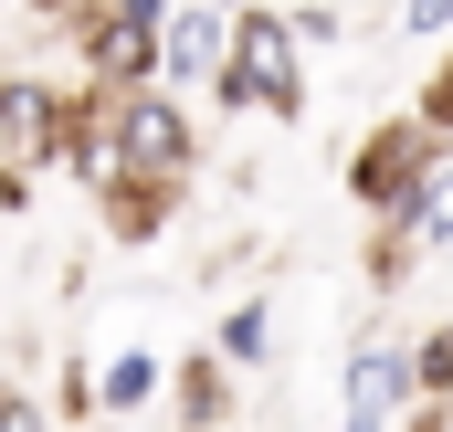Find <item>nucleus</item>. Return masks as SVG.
<instances>
[{"mask_svg": "<svg viewBox=\"0 0 453 432\" xmlns=\"http://www.w3.org/2000/svg\"><path fill=\"white\" fill-rule=\"evenodd\" d=\"M169 390H180V422L190 432H211L232 412V380H222V348H211V359H180V369H169Z\"/></svg>", "mask_w": 453, "mask_h": 432, "instance_id": "obj_9", "label": "nucleus"}, {"mask_svg": "<svg viewBox=\"0 0 453 432\" xmlns=\"http://www.w3.org/2000/svg\"><path fill=\"white\" fill-rule=\"evenodd\" d=\"M264 348H274V306L242 296V306L222 317V359H232V369H264Z\"/></svg>", "mask_w": 453, "mask_h": 432, "instance_id": "obj_10", "label": "nucleus"}, {"mask_svg": "<svg viewBox=\"0 0 453 432\" xmlns=\"http://www.w3.org/2000/svg\"><path fill=\"white\" fill-rule=\"evenodd\" d=\"M433 169H443V148L422 137V116H390V127L358 137V158H348V201L380 221V232H411L422 190H433Z\"/></svg>", "mask_w": 453, "mask_h": 432, "instance_id": "obj_2", "label": "nucleus"}, {"mask_svg": "<svg viewBox=\"0 0 453 432\" xmlns=\"http://www.w3.org/2000/svg\"><path fill=\"white\" fill-rule=\"evenodd\" d=\"M21 11H32V21H85L96 0H21Z\"/></svg>", "mask_w": 453, "mask_h": 432, "instance_id": "obj_18", "label": "nucleus"}, {"mask_svg": "<svg viewBox=\"0 0 453 432\" xmlns=\"http://www.w3.org/2000/svg\"><path fill=\"white\" fill-rule=\"evenodd\" d=\"M158 390H169V359H148V348H116L106 369H96V412H106V422H127V412H148Z\"/></svg>", "mask_w": 453, "mask_h": 432, "instance_id": "obj_8", "label": "nucleus"}, {"mask_svg": "<svg viewBox=\"0 0 453 432\" xmlns=\"http://www.w3.org/2000/svg\"><path fill=\"white\" fill-rule=\"evenodd\" d=\"M296 42H306V53H327V42H348V11H327V0H306V11H296Z\"/></svg>", "mask_w": 453, "mask_h": 432, "instance_id": "obj_14", "label": "nucleus"}, {"mask_svg": "<svg viewBox=\"0 0 453 432\" xmlns=\"http://www.w3.org/2000/svg\"><path fill=\"white\" fill-rule=\"evenodd\" d=\"M222 106L242 116H296L306 106V42H296V11H232V64H222V85H211Z\"/></svg>", "mask_w": 453, "mask_h": 432, "instance_id": "obj_1", "label": "nucleus"}, {"mask_svg": "<svg viewBox=\"0 0 453 432\" xmlns=\"http://www.w3.org/2000/svg\"><path fill=\"white\" fill-rule=\"evenodd\" d=\"M222 64H232V11L222 0H180V11H169V74H158V85H169V96H180V85H222Z\"/></svg>", "mask_w": 453, "mask_h": 432, "instance_id": "obj_6", "label": "nucleus"}, {"mask_svg": "<svg viewBox=\"0 0 453 432\" xmlns=\"http://www.w3.org/2000/svg\"><path fill=\"white\" fill-rule=\"evenodd\" d=\"M411 380H422V412H453V327H433L411 348Z\"/></svg>", "mask_w": 453, "mask_h": 432, "instance_id": "obj_13", "label": "nucleus"}, {"mask_svg": "<svg viewBox=\"0 0 453 432\" xmlns=\"http://www.w3.org/2000/svg\"><path fill=\"white\" fill-rule=\"evenodd\" d=\"M53 127H64V96H53L42 74H0V158H11V169H42Z\"/></svg>", "mask_w": 453, "mask_h": 432, "instance_id": "obj_7", "label": "nucleus"}, {"mask_svg": "<svg viewBox=\"0 0 453 432\" xmlns=\"http://www.w3.org/2000/svg\"><path fill=\"white\" fill-rule=\"evenodd\" d=\"M401 243H411V253H443L453 243V148H443V169H433V190H422V212H411Z\"/></svg>", "mask_w": 453, "mask_h": 432, "instance_id": "obj_11", "label": "nucleus"}, {"mask_svg": "<svg viewBox=\"0 0 453 432\" xmlns=\"http://www.w3.org/2000/svg\"><path fill=\"white\" fill-rule=\"evenodd\" d=\"M106 137H116V180H148V190H180L190 158H201V127L169 85H137V96H106Z\"/></svg>", "mask_w": 453, "mask_h": 432, "instance_id": "obj_3", "label": "nucleus"}, {"mask_svg": "<svg viewBox=\"0 0 453 432\" xmlns=\"http://www.w3.org/2000/svg\"><path fill=\"white\" fill-rule=\"evenodd\" d=\"M0 432H53V422H42V412H32V401H21V390L0 380Z\"/></svg>", "mask_w": 453, "mask_h": 432, "instance_id": "obj_15", "label": "nucleus"}, {"mask_svg": "<svg viewBox=\"0 0 453 432\" xmlns=\"http://www.w3.org/2000/svg\"><path fill=\"white\" fill-rule=\"evenodd\" d=\"M0 212H32V169H11V158H0Z\"/></svg>", "mask_w": 453, "mask_h": 432, "instance_id": "obj_17", "label": "nucleus"}, {"mask_svg": "<svg viewBox=\"0 0 453 432\" xmlns=\"http://www.w3.org/2000/svg\"><path fill=\"white\" fill-rule=\"evenodd\" d=\"M222 11H264V0H222Z\"/></svg>", "mask_w": 453, "mask_h": 432, "instance_id": "obj_20", "label": "nucleus"}, {"mask_svg": "<svg viewBox=\"0 0 453 432\" xmlns=\"http://www.w3.org/2000/svg\"><path fill=\"white\" fill-rule=\"evenodd\" d=\"M74 42H85V74H96L106 96H137V85L169 74V21H127V11H106V0L74 21Z\"/></svg>", "mask_w": 453, "mask_h": 432, "instance_id": "obj_4", "label": "nucleus"}, {"mask_svg": "<svg viewBox=\"0 0 453 432\" xmlns=\"http://www.w3.org/2000/svg\"><path fill=\"white\" fill-rule=\"evenodd\" d=\"M422 422V380H411V348H358L348 359V432H411Z\"/></svg>", "mask_w": 453, "mask_h": 432, "instance_id": "obj_5", "label": "nucleus"}, {"mask_svg": "<svg viewBox=\"0 0 453 432\" xmlns=\"http://www.w3.org/2000/svg\"><path fill=\"white\" fill-rule=\"evenodd\" d=\"M443 21H453V0H411V11H401V32H422V42H433Z\"/></svg>", "mask_w": 453, "mask_h": 432, "instance_id": "obj_16", "label": "nucleus"}, {"mask_svg": "<svg viewBox=\"0 0 453 432\" xmlns=\"http://www.w3.org/2000/svg\"><path fill=\"white\" fill-rule=\"evenodd\" d=\"M411 432H453V412H422V422H411Z\"/></svg>", "mask_w": 453, "mask_h": 432, "instance_id": "obj_19", "label": "nucleus"}, {"mask_svg": "<svg viewBox=\"0 0 453 432\" xmlns=\"http://www.w3.org/2000/svg\"><path fill=\"white\" fill-rule=\"evenodd\" d=\"M106 221L137 243V232H158V221H169V190H148V180H106Z\"/></svg>", "mask_w": 453, "mask_h": 432, "instance_id": "obj_12", "label": "nucleus"}]
</instances>
